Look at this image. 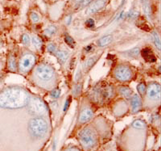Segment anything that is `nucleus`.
I'll list each match as a JSON object with an SVG mask.
<instances>
[{
	"mask_svg": "<svg viewBox=\"0 0 161 151\" xmlns=\"http://www.w3.org/2000/svg\"><path fill=\"white\" fill-rule=\"evenodd\" d=\"M65 42H66V43H67L69 46H71V47H74V46H75L76 42H75V40L72 38L71 36H65Z\"/></svg>",
	"mask_w": 161,
	"mask_h": 151,
	"instance_id": "nucleus-25",
	"label": "nucleus"
},
{
	"mask_svg": "<svg viewBox=\"0 0 161 151\" xmlns=\"http://www.w3.org/2000/svg\"><path fill=\"white\" fill-rule=\"evenodd\" d=\"M137 90H138L139 94H140L141 95H143V94L145 93V91H146V87H145L144 83H139V84L137 86Z\"/></svg>",
	"mask_w": 161,
	"mask_h": 151,
	"instance_id": "nucleus-26",
	"label": "nucleus"
},
{
	"mask_svg": "<svg viewBox=\"0 0 161 151\" xmlns=\"http://www.w3.org/2000/svg\"><path fill=\"white\" fill-rule=\"evenodd\" d=\"M60 95H61V90L60 89H54L53 91L51 92V96L53 98H55V99L58 98L60 96Z\"/></svg>",
	"mask_w": 161,
	"mask_h": 151,
	"instance_id": "nucleus-28",
	"label": "nucleus"
},
{
	"mask_svg": "<svg viewBox=\"0 0 161 151\" xmlns=\"http://www.w3.org/2000/svg\"><path fill=\"white\" fill-rule=\"evenodd\" d=\"M54 70L52 67L46 64H40L36 70V75L42 81H49L52 79L54 76Z\"/></svg>",
	"mask_w": 161,
	"mask_h": 151,
	"instance_id": "nucleus-6",
	"label": "nucleus"
},
{
	"mask_svg": "<svg viewBox=\"0 0 161 151\" xmlns=\"http://www.w3.org/2000/svg\"><path fill=\"white\" fill-rule=\"evenodd\" d=\"M77 2H80L81 0H77Z\"/></svg>",
	"mask_w": 161,
	"mask_h": 151,
	"instance_id": "nucleus-38",
	"label": "nucleus"
},
{
	"mask_svg": "<svg viewBox=\"0 0 161 151\" xmlns=\"http://www.w3.org/2000/svg\"><path fill=\"white\" fill-rule=\"evenodd\" d=\"M139 13L138 11H130V13L128 14V17L129 18H136L139 16Z\"/></svg>",
	"mask_w": 161,
	"mask_h": 151,
	"instance_id": "nucleus-31",
	"label": "nucleus"
},
{
	"mask_svg": "<svg viewBox=\"0 0 161 151\" xmlns=\"http://www.w3.org/2000/svg\"><path fill=\"white\" fill-rule=\"evenodd\" d=\"M148 98L152 99H160V86L157 83H150L148 87Z\"/></svg>",
	"mask_w": 161,
	"mask_h": 151,
	"instance_id": "nucleus-9",
	"label": "nucleus"
},
{
	"mask_svg": "<svg viewBox=\"0 0 161 151\" xmlns=\"http://www.w3.org/2000/svg\"><path fill=\"white\" fill-rule=\"evenodd\" d=\"M29 95L25 90L11 87L0 91V107L15 109L27 105Z\"/></svg>",
	"mask_w": 161,
	"mask_h": 151,
	"instance_id": "nucleus-1",
	"label": "nucleus"
},
{
	"mask_svg": "<svg viewBox=\"0 0 161 151\" xmlns=\"http://www.w3.org/2000/svg\"><path fill=\"white\" fill-rule=\"evenodd\" d=\"M114 95V88L110 85L102 83L94 89L93 97L96 102L106 101Z\"/></svg>",
	"mask_w": 161,
	"mask_h": 151,
	"instance_id": "nucleus-3",
	"label": "nucleus"
},
{
	"mask_svg": "<svg viewBox=\"0 0 161 151\" xmlns=\"http://www.w3.org/2000/svg\"><path fill=\"white\" fill-rule=\"evenodd\" d=\"M105 6V0H96L93 4H91L86 10L85 13L87 15H91L100 11Z\"/></svg>",
	"mask_w": 161,
	"mask_h": 151,
	"instance_id": "nucleus-10",
	"label": "nucleus"
},
{
	"mask_svg": "<svg viewBox=\"0 0 161 151\" xmlns=\"http://www.w3.org/2000/svg\"><path fill=\"white\" fill-rule=\"evenodd\" d=\"M36 62V58L33 54L31 53H27L25 55H23L20 61H19V70L23 72V73H25L27 72L29 70H31L32 66H34Z\"/></svg>",
	"mask_w": 161,
	"mask_h": 151,
	"instance_id": "nucleus-7",
	"label": "nucleus"
},
{
	"mask_svg": "<svg viewBox=\"0 0 161 151\" xmlns=\"http://www.w3.org/2000/svg\"><path fill=\"white\" fill-rule=\"evenodd\" d=\"M71 19H72V17L71 16H69V18L67 19V24H69L70 23V21H71Z\"/></svg>",
	"mask_w": 161,
	"mask_h": 151,
	"instance_id": "nucleus-37",
	"label": "nucleus"
},
{
	"mask_svg": "<svg viewBox=\"0 0 161 151\" xmlns=\"http://www.w3.org/2000/svg\"><path fill=\"white\" fill-rule=\"evenodd\" d=\"M119 91H120V93L122 94L126 99H127L132 97L133 91H132L129 87H119Z\"/></svg>",
	"mask_w": 161,
	"mask_h": 151,
	"instance_id": "nucleus-16",
	"label": "nucleus"
},
{
	"mask_svg": "<svg viewBox=\"0 0 161 151\" xmlns=\"http://www.w3.org/2000/svg\"><path fill=\"white\" fill-rule=\"evenodd\" d=\"M142 56L146 62H155L156 61V58L154 56L152 49H149V48H146V49H143L142 50Z\"/></svg>",
	"mask_w": 161,
	"mask_h": 151,
	"instance_id": "nucleus-12",
	"label": "nucleus"
},
{
	"mask_svg": "<svg viewBox=\"0 0 161 151\" xmlns=\"http://www.w3.org/2000/svg\"><path fill=\"white\" fill-rule=\"evenodd\" d=\"M31 40H32V44H33V45H34L36 48L40 49V47H41V45H42V41H41V40H40L38 36H33Z\"/></svg>",
	"mask_w": 161,
	"mask_h": 151,
	"instance_id": "nucleus-23",
	"label": "nucleus"
},
{
	"mask_svg": "<svg viewBox=\"0 0 161 151\" xmlns=\"http://www.w3.org/2000/svg\"><path fill=\"white\" fill-rule=\"evenodd\" d=\"M69 103H70V98H69V99L66 100V102H65V107H64V111H65L67 110L68 107H69Z\"/></svg>",
	"mask_w": 161,
	"mask_h": 151,
	"instance_id": "nucleus-34",
	"label": "nucleus"
},
{
	"mask_svg": "<svg viewBox=\"0 0 161 151\" xmlns=\"http://www.w3.org/2000/svg\"><path fill=\"white\" fill-rule=\"evenodd\" d=\"M31 19L33 23L39 22L40 20V16L38 15V14L36 12H31Z\"/></svg>",
	"mask_w": 161,
	"mask_h": 151,
	"instance_id": "nucleus-27",
	"label": "nucleus"
},
{
	"mask_svg": "<svg viewBox=\"0 0 161 151\" xmlns=\"http://www.w3.org/2000/svg\"><path fill=\"white\" fill-rule=\"evenodd\" d=\"M47 49H48V51L50 52V53H55L57 51V46L54 44H53V43H51V44L48 45Z\"/></svg>",
	"mask_w": 161,
	"mask_h": 151,
	"instance_id": "nucleus-30",
	"label": "nucleus"
},
{
	"mask_svg": "<svg viewBox=\"0 0 161 151\" xmlns=\"http://www.w3.org/2000/svg\"><path fill=\"white\" fill-rule=\"evenodd\" d=\"M8 67L10 70H15L16 68V63H15V59L13 56H11L9 58V61H8Z\"/></svg>",
	"mask_w": 161,
	"mask_h": 151,
	"instance_id": "nucleus-22",
	"label": "nucleus"
},
{
	"mask_svg": "<svg viewBox=\"0 0 161 151\" xmlns=\"http://www.w3.org/2000/svg\"><path fill=\"white\" fill-rule=\"evenodd\" d=\"M92 116H93V111L91 109H88V108L84 109L80 113L79 121L80 123H85V122L89 121L92 118Z\"/></svg>",
	"mask_w": 161,
	"mask_h": 151,
	"instance_id": "nucleus-11",
	"label": "nucleus"
},
{
	"mask_svg": "<svg viewBox=\"0 0 161 151\" xmlns=\"http://www.w3.org/2000/svg\"><path fill=\"white\" fill-rule=\"evenodd\" d=\"M86 26L88 27V28H93L94 26V19H89L86 22Z\"/></svg>",
	"mask_w": 161,
	"mask_h": 151,
	"instance_id": "nucleus-32",
	"label": "nucleus"
},
{
	"mask_svg": "<svg viewBox=\"0 0 161 151\" xmlns=\"http://www.w3.org/2000/svg\"><path fill=\"white\" fill-rule=\"evenodd\" d=\"M29 130L31 133L36 138H42L48 130V124L43 118H34L29 123Z\"/></svg>",
	"mask_w": 161,
	"mask_h": 151,
	"instance_id": "nucleus-2",
	"label": "nucleus"
},
{
	"mask_svg": "<svg viewBox=\"0 0 161 151\" xmlns=\"http://www.w3.org/2000/svg\"><path fill=\"white\" fill-rule=\"evenodd\" d=\"M114 76L117 79L122 82H126L132 78V72L130 69L126 66L121 65L115 69L114 71Z\"/></svg>",
	"mask_w": 161,
	"mask_h": 151,
	"instance_id": "nucleus-8",
	"label": "nucleus"
},
{
	"mask_svg": "<svg viewBox=\"0 0 161 151\" xmlns=\"http://www.w3.org/2000/svg\"><path fill=\"white\" fill-rule=\"evenodd\" d=\"M98 58L99 56H95V57H93V58H90V59H88V60L85 62V65H84V69H85V70L86 71L87 70H89L90 68H91V67L93 66V65H94V63L98 60Z\"/></svg>",
	"mask_w": 161,
	"mask_h": 151,
	"instance_id": "nucleus-17",
	"label": "nucleus"
},
{
	"mask_svg": "<svg viewBox=\"0 0 161 151\" xmlns=\"http://www.w3.org/2000/svg\"><path fill=\"white\" fill-rule=\"evenodd\" d=\"M143 3V8L144 11V13L147 15L148 18H150L151 15V7L149 4V0H142Z\"/></svg>",
	"mask_w": 161,
	"mask_h": 151,
	"instance_id": "nucleus-18",
	"label": "nucleus"
},
{
	"mask_svg": "<svg viewBox=\"0 0 161 151\" xmlns=\"http://www.w3.org/2000/svg\"><path fill=\"white\" fill-rule=\"evenodd\" d=\"M91 0H81V6H85V5L89 4Z\"/></svg>",
	"mask_w": 161,
	"mask_h": 151,
	"instance_id": "nucleus-35",
	"label": "nucleus"
},
{
	"mask_svg": "<svg viewBox=\"0 0 161 151\" xmlns=\"http://www.w3.org/2000/svg\"><path fill=\"white\" fill-rule=\"evenodd\" d=\"M57 32V27L55 26H49L46 30H45V35L48 36H51L56 33Z\"/></svg>",
	"mask_w": 161,
	"mask_h": 151,
	"instance_id": "nucleus-24",
	"label": "nucleus"
},
{
	"mask_svg": "<svg viewBox=\"0 0 161 151\" xmlns=\"http://www.w3.org/2000/svg\"><path fill=\"white\" fill-rule=\"evenodd\" d=\"M152 36H153V40H154V44L156 45V47L158 50H160V40L158 33L156 32H153Z\"/></svg>",
	"mask_w": 161,
	"mask_h": 151,
	"instance_id": "nucleus-21",
	"label": "nucleus"
},
{
	"mask_svg": "<svg viewBox=\"0 0 161 151\" xmlns=\"http://www.w3.org/2000/svg\"><path fill=\"white\" fill-rule=\"evenodd\" d=\"M28 111L34 115H43L47 111V106L40 98L32 97L27 103Z\"/></svg>",
	"mask_w": 161,
	"mask_h": 151,
	"instance_id": "nucleus-4",
	"label": "nucleus"
},
{
	"mask_svg": "<svg viewBox=\"0 0 161 151\" xmlns=\"http://www.w3.org/2000/svg\"><path fill=\"white\" fill-rule=\"evenodd\" d=\"M112 40H113V36H103L101 39H99V40H98V44L100 47H104V46L107 45V44H109L110 43H111Z\"/></svg>",
	"mask_w": 161,
	"mask_h": 151,
	"instance_id": "nucleus-14",
	"label": "nucleus"
},
{
	"mask_svg": "<svg viewBox=\"0 0 161 151\" xmlns=\"http://www.w3.org/2000/svg\"><path fill=\"white\" fill-rule=\"evenodd\" d=\"M132 126L134 128H135V129H143L146 127V124L144 123V121H143V120H136L132 123Z\"/></svg>",
	"mask_w": 161,
	"mask_h": 151,
	"instance_id": "nucleus-20",
	"label": "nucleus"
},
{
	"mask_svg": "<svg viewBox=\"0 0 161 151\" xmlns=\"http://www.w3.org/2000/svg\"><path fill=\"white\" fill-rule=\"evenodd\" d=\"M69 57V53L65 50H59L57 52V58L61 63H65Z\"/></svg>",
	"mask_w": 161,
	"mask_h": 151,
	"instance_id": "nucleus-15",
	"label": "nucleus"
},
{
	"mask_svg": "<svg viewBox=\"0 0 161 151\" xmlns=\"http://www.w3.org/2000/svg\"><path fill=\"white\" fill-rule=\"evenodd\" d=\"M79 138H80V141L82 144V146L89 149L94 146V144L96 143V136L94 133L90 129H83L79 134Z\"/></svg>",
	"mask_w": 161,
	"mask_h": 151,
	"instance_id": "nucleus-5",
	"label": "nucleus"
},
{
	"mask_svg": "<svg viewBox=\"0 0 161 151\" xmlns=\"http://www.w3.org/2000/svg\"><path fill=\"white\" fill-rule=\"evenodd\" d=\"M80 91V85H79V86H77V87H75V88H74V91H73L74 94H75V95H78Z\"/></svg>",
	"mask_w": 161,
	"mask_h": 151,
	"instance_id": "nucleus-33",
	"label": "nucleus"
},
{
	"mask_svg": "<svg viewBox=\"0 0 161 151\" xmlns=\"http://www.w3.org/2000/svg\"><path fill=\"white\" fill-rule=\"evenodd\" d=\"M142 106V101L141 99L138 95H134L131 99V107H132V111L137 112L140 109Z\"/></svg>",
	"mask_w": 161,
	"mask_h": 151,
	"instance_id": "nucleus-13",
	"label": "nucleus"
},
{
	"mask_svg": "<svg viewBox=\"0 0 161 151\" xmlns=\"http://www.w3.org/2000/svg\"><path fill=\"white\" fill-rule=\"evenodd\" d=\"M139 53H140V49L138 48V47H136V48H134V49H131L130 50H128V51H126L125 53L128 57L135 58V57H137L139 55Z\"/></svg>",
	"mask_w": 161,
	"mask_h": 151,
	"instance_id": "nucleus-19",
	"label": "nucleus"
},
{
	"mask_svg": "<svg viewBox=\"0 0 161 151\" xmlns=\"http://www.w3.org/2000/svg\"><path fill=\"white\" fill-rule=\"evenodd\" d=\"M67 151H80L76 147H73V148H70V149H69Z\"/></svg>",
	"mask_w": 161,
	"mask_h": 151,
	"instance_id": "nucleus-36",
	"label": "nucleus"
},
{
	"mask_svg": "<svg viewBox=\"0 0 161 151\" xmlns=\"http://www.w3.org/2000/svg\"><path fill=\"white\" fill-rule=\"evenodd\" d=\"M30 37H29V36L27 35V34H23L22 36V42L24 44H28L30 43Z\"/></svg>",
	"mask_w": 161,
	"mask_h": 151,
	"instance_id": "nucleus-29",
	"label": "nucleus"
}]
</instances>
